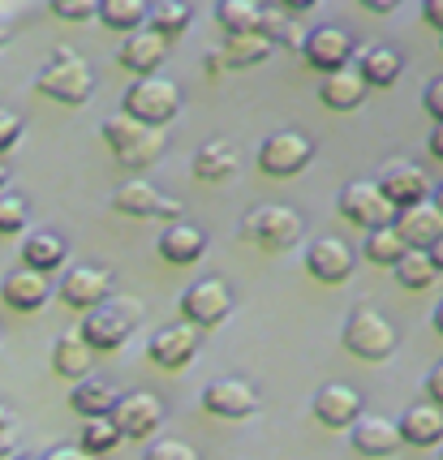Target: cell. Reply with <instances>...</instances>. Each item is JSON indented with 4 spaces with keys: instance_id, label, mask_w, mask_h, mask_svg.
Returning <instances> with one entry per match:
<instances>
[{
    "instance_id": "obj_1",
    "label": "cell",
    "mask_w": 443,
    "mask_h": 460,
    "mask_svg": "<svg viewBox=\"0 0 443 460\" xmlns=\"http://www.w3.org/2000/svg\"><path fill=\"white\" fill-rule=\"evenodd\" d=\"M100 138L108 142V151L117 155V164H121L125 172H146L164 155V129L138 125L134 117H125V112L103 117Z\"/></svg>"
},
{
    "instance_id": "obj_2",
    "label": "cell",
    "mask_w": 443,
    "mask_h": 460,
    "mask_svg": "<svg viewBox=\"0 0 443 460\" xmlns=\"http://www.w3.org/2000/svg\"><path fill=\"white\" fill-rule=\"evenodd\" d=\"M138 323H142V301L138 297H117V293H112L103 305H95V310L82 319L78 336L91 353H117V349L134 336Z\"/></svg>"
},
{
    "instance_id": "obj_3",
    "label": "cell",
    "mask_w": 443,
    "mask_h": 460,
    "mask_svg": "<svg viewBox=\"0 0 443 460\" xmlns=\"http://www.w3.org/2000/svg\"><path fill=\"white\" fill-rule=\"evenodd\" d=\"M35 91L65 103V108H82L91 100V91H95V74H91V65L74 48H57L52 57L43 60L40 74H35Z\"/></svg>"
},
{
    "instance_id": "obj_4",
    "label": "cell",
    "mask_w": 443,
    "mask_h": 460,
    "mask_svg": "<svg viewBox=\"0 0 443 460\" xmlns=\"http://www.w3.org/2000/svg\"><path fill=\"white\" fill-rule=\"evenodd\" d=\"M125 117H134L138 125H151V129H164L168 120L182 112V86L164 74H151V78H134V86L125 91Z\"/></svg>"
},
{
    "instance_id": "obj_5",
    "label": "cell",
    "mask_w": 443,
    "mask_h": 460,
    "mask_svg": "<svg viewBox=\"0 0 443 460\" xmlns=\"http://www.w3.org/2000/svg\"><path fill=\"white\" fill-rule=\"evenodd\" d=\"M245 241H254L259 250H288L297 245L306 233V220L293 211V207H280V202H262V207H250L242 220Z\"/></svg>"
},
{
    "instance_id": "obj_6",
    "label": "cell",
    "mask_w": 443,
    "mask_h": 460,
    "mask_svg": "<svg viewBox=\"0 0 443 460\" xmlns=\"http://www.w3.org/2000/svg\"><path fill=\"white\" fill-rule=\"evenodd\" d=\"M341 341L358 361H387L396 353V332H392V323L383 319L379 310H370V305H358V310L344 319Z\"/></svg>"
},
{
    "instance_id": "obj_7",
    "label": "cell",
    "mask_w": 443,
    "mask_h": 460,
    "mask_svg": "<svg viewBox=\"0 0 443 460\" xmlns=\"http://www.w3.org/2000/svg\"><path fill=\"white\" fill-rule=\"evenodd\" d=\"M315 160V142L306 138L302 129H280V134H271V138L259 146V172L262 177H297L306 172Z\"/></svg>"
},
{
    "instance_id": "obj_8",
    "label": "cell",
    "mask_w": 443,
    "mask_h": 460,
    "mask_svg": "<svg viewBox=\"0 0 443 460\" xmlns=\"http://www.w3.org/2000/svg\"><path fill=\"white\" fill-rule=\"evenodd\" d=\"M233 310V288L220 280V276H202L182 293V319L202 332V327H220Z\"/></svg>"
},
{
    "instance_id": "obj_9",
    "label": "cell",
    "mask_w": 443,
    "mask_h": 460,
    "mask_svg": "<svg viewBox=\"0 0 443 460\" xmlns=\"http://www.w3.org/2000/svg\"><path fill=\"white\" fill-rule=\"evenodd\" d=\"M341 216L349 224H358L362 233H375V228H387V224H396V207L379 194V185L375 181H349L341 190Z\"/></svg>"
},
{
    "instance_id": "obj_10",
    "label": "cell",
    "mask_w": 443,
    "mask_h": 460,
    "mask_svg": "<svg viewBox=\"0 0 443 460\" xmlns=\"http://www.w3.org/2000/svg\"><path fill=\"white\" fill-rule=\"evenodd\" d=\"M112 207L121 211V216H134V220H182V202L173 199V194H164L155 190L151 181H125L117 185V194H112Z\"/></svg>"
},
{
    "instance_id": "obj_11",
    "label": "cell",
    "mask_w": 443,
    "mask_h": 460,
    "mask_svg": "<svg viewBox=\"0 0 443 460\" xmlns=\"http://www.w3.org/2000/svg\"><path fill=\"white\" fill-rule=\"evenodd\" d=\"M353 57H358V43H353V35L341 31V26H315V31H306L302 60L310 69H319L323 78L336 74V69H349Z\"/></svg>"
},
{
    "instance_id": "obj_12",
    "label": "cell",
    "mask_w": 443,
    "mask_h": 460,
    "mask_svg": "<svg viewBox=\"0 0 443 460\" xmlns=\"http://www.w3.org/2000/svg\"><path fill=\"white\" fill-rule=\"evenodd\" d=\"M108 418L121 430V439H151L164 426V404L151 392H125V396H117Z\"/></svg>"
},
{
    "instance_id": "obj_13",
    "label": "cell",
    "mask_w": 443,
    "mask_h": 460,
    "mask_svg": "<svg viewBox=\"0 0 443 460\" xmlns=\"http://www.w3.org/2000/svg\"><path fill=\"white\" fill-rule=\"evenodd\" d=\"M375 185H379V194L392 202L396 211H404V207H413V202L430 199V177H426L413 160H387L379 168Z\"/></svg>"
},
{
    "instance_id": "obj_14",
    "label": "cell",
    "mask_w": 443,
    "mask_h": 460,
    "mask_svg": "<svg viewBox=\"0 0 443 460\" xmlns=\"http://www.w3.org/2000/svg\"><path fill=\"white\" fill-rule=\"evenodd\" d=\"M112 297V271L108 267H91V262H82V267H69L61 280V301L69 310H95L103 301Z\"/></svg>"
},
{
    "instance_id": "obj_15",
    "label": "cell",
    "mask_w": 443,
    "mask_h": 460,
    "mask_svg": "<svg viewBox=\"0 0 443 460\" xmlns=\"http://www.w3.org/2000/svg\"><path fill=\"white\" fill-rule=\"evenodd\" d=\"M353 267H358V254L349 250V241L332 237V233L306 245V271L319 284H344L353 276Z\"/></svg>"
},
{
    "instance_id": "obj_16",
    "label": "cell",
    "mask_w": 443,
    "mask_h": 460,
    "mask_svg": "<svg viewBox=\"0 0 443 460\" xmlns=\"http://www.w3.org/2000/svg\"><path fill=\"white\" fill-rule=\"evenodd\" d=\"M202 409H207L211 418L242 421L259 409V392H254L245 379H216V383L202 387Z\"/></svg>"
},
{
    "instance_id": "obj_17",
    "label": "cell",
    "mask_w": 443,
    "mask_h": 460,
    "mask_svg": "<svg viewBox=\"0 0 443 460\" xmlns=\"http://www.w3.org/2000/svg\"><path fill=\"white\" fill-rule=\"evenodd\" d=\"M146 358L155 361L160 370H185L190 361L199 358V332L190 323H173V327H160L151 344H146Z\"/></svg>"
},
{
    "instance_id": "obj_18",
    "label": "cell",
    "mask_w": 443,
    "mask_h": 460,
    "mask_svg": "<svg viewBox=\"0 0 443 460\" xmlns=\"http://www.w3.org/2000/svg\"><path fill=\"white\" fill-rule=\"evenodd\" d=\"M48 297H52V280L40 276V271H31V267H13V271L0 280V301H4L9 310H18V314L43 310Z\"/></svg>"
},
{
    "instance_id": "obj_19",
    "label": "cell",
    "mask_w": 443,
    "mask_h": 460,
    "mask_svg": "<svg viewBox=\"0 0 443 460\" xmlns=\"http://www.w3.org/2000/svg\"><path fill=\"white\" fill-rule=\"evenodd\" d=\"M396 237L404 241V250H430L435 241L443 237V216L435 211V202H413V207H404L396 211Z\"/></svg>"
},
{
    "instance_id": "obj_20",
    "label": "cell",
    "mask_w": 443,
    "mask_h": 460,
    "mask_svg": "<svg viewBox=\"0 0 443 460\" xmlns=\"http://www.w3.org/2000/svg\"><path fill=\"white\" fill-rule=\"evenodd\" d=\"M315 418H319V426H327V430H349L353 421L362 418V396L353 392V387H344V383H327V387H319L315 392Z\"/></svg>"
},
{
    "instance_id": "obj_21",
    "label": "cell",
    "mask_w": 443,
    "mask_h": 460,
    "mask_svg": "<svg viewBox=\"0 0 443 460\" xmlns=\"http://www.w3.org/2000/svg\"><path fill=\"white\" fill-rule=\"evenodd\" d=\"M276 48L262 40V35H237V40H224L216 52H207V69L224 74V69H254L271 57Z\"/></svg>"
},
{
    "instance_id": "obj_22",
    "label": "cell",
    "mask_w": 443,
    "mask_h": 460,
    "mask_svg": "<svg viewBox=\"0 0 443 460\" xmlns=\"http://www.w3.org/2000/svg\"><path fill=\"white\" fill-rule=\"evenodd\" d=\"M349 430H353V447L370 460H383V456H396V452H401V430H396L392 418L370 413V418H358Z\"/></svg>"
},
{
    "instance_id": "obj_23",
    "label": "cell",
    "mask_w": 443,
    "mask_h": 460,
    "mask_svg": "<svg viewBox=\"0 0 443 460\" xmlns=\"http://www.w3.org/2000/svg\"><path fill=\"white\" fill-rule=\"evenodd\" d=\"M164 57H168V43H164L160 35H151V31H134V35H125L121 52H117L121 69H129L134 78H151V74L164 65Z\"/></svg>"
},
{
    "instance_id": "obj_24",
    "label": "cell",
    "mask_w": 443,
    "mask_h": 460,
    "mask_svg": "<svg viewBox=\"0 0 443 460\" xmlns=\"http://www.w3.org/2000/svg\"><path fill=\"white\" fill-rule=\"evenodd\" d=\"M207 254V233H202L199 224H168L160 237V259L173 262V267H190V262H199Z\"/></svg>"
},
{
    "instance_id": "obj_25",
    "label": "cell",
    "mask_w": 443,
    "mask_h": 460,
    "mask_svg": "<svg viewBox=\"0 0 443 460\" xmlns=\"http://www.w3.org/2000/svg\"><path fill=\"white\" fill-rule=\"evenodd\" d=\"M237 168H242V155H237V146L233 142H202L199 155H194V177L207 181V185H220V181H233L237 177Z\"/></svg>"
},
{
    "instance_id": "obj_26",
    "label": "cell",
    "mask_w": 443,
    "mask_h": 460,
    "mask_svg": "<svg viewBox=\"0 0 443 460\" xmlns=\"http://www.w3.org/2000/svg\"><path fill=\"white\" fill-rule=\"evenodd\" d=\"M401 443H409V447H435V443H443V409H435V404H409L401 418Z\"/></svg>"
},
{
    "instance_id": "obj_27",
    "label": "cell",
    "mask_w": 443,
    "mask_h": 460,
    "mask_svg": "<svg viewBox=\"0 0 443 460\" xmlns=\"http://www.w3.org/2000/svg\"><path fill=\"white\" fill-rule=\"evenodd\" d=\"M117 387L112 379H103V375H86V379L74 383V392H69V409L82 413V418H103V413H112V404H117Z\"/></svg>"
},
{
    "instance_id": "obj_28",
    "label": "cell",
    "mask_w": 443,
    "mask_h": 460,
    "mask_svg": "<svg viewBox=\"0 0 443 460\" xmlns=\"http://www.w3.org/2000/svg\"><path fill=\"white\" fill-rule=\"evenodd\" d=\"M65 259H69V245H65V237H57V233H31V237L22 241V267H31V271H40V276L61 271Z\"/></svg>"
},
{
    "instance_id": "obj_29",
    "label": "cell",
    "mask_w": 443,
    "mask_h": 460,
    "mask_svg": "<svg viewBox=\"0 0 443 460\" xmlns=\"http://www.w3.org/2000/svg\"><path fill=\"white\" fill-rule=\"evenodd\" d=\"M353 60H358V78H362L366 86H379V91L396 86L404 74L401 52H392V48H362Z\"/></svg>"
},
{
    "instance_id": "obj_30",
    "label": "cell",
    "mask_w": 443,
    "mask_h": 460,
    "mask_svg": "<svg viewBox=\"0 0 443 460\" xmlns=\"http://www.w3.org/2000/svg\"><path fill=\"white\" fill-rule=\"evenodd\" d=\"M319 100H323V108H332V112H353V108H362V100H366V82L358 78V69H336V74L323 78Z\"/></svg>"
},
{
    "instance_id": "obj_31",
    "label": "cell",
    "mask_w": 443,
    "mask_h": 460,
    "mask_svg": "<svg viewBox=\"0 0 443 460\" xmlns=\"http://www.w3.org/2000/svg\"><path fill=\"white\" fill-rule=\"evenodd\" d=\"M52 370H57L61 379H74V383L91 375V349L82 344L78 332L57 336V344H52Z\"/></svg>"
},
{
    "instance_id": "obj_32",
    "label": "cell",
    "mask_w": 443,
    "mask_h": 460,
    "mask_svg": "<svg viewBox=\"0 0 443 460\" xmlns=\"http://www.w3.org/2000/svg\"><path fill=\"white\" fill-rule=\"evenodd\" d=\"M190 4L182 0H160V4H146V26L142 31H151V35H160L164 43H173L177 35H185V26H190Z\"/></svg>"
},
{
    "instance_id": "obj_33",
    "label": "cell",
    "mask_w": 443,
    "mask_h": 460,
    "mask_svg": "<svg viewBox=\"0 0 443 460\" xmlns=\"http://www.w3.org/2000/svg\"><path fill=\"white\" fill-rule=\"evenodd\" d=\"M95 18H100L108 31L134 35V31L146 26V0H100V4H95Z\"/></svg>"
},
{
    "instance_id": "obj_34",
    "label": "cell",
    "mask_w": 443,
    "mask_h": 460,
    "mask_svg": "<svg viewBox=\"0 0 443 460\" xmlns=\"http://www.w3.org/2000/svg\"><path fill=\"white\" fill-rule=\"evenodd\" d=\"M259 4L254 0H220L216 4V22H220L224 40H237V35H259Z\"/></svg>"
},
{
    "instance_id": "obj_35",
    "label": "cell",
    "mask_w": 443,
    "mask_h": 460,
    "mask_svg": "<svg viewBox=\"0 0 443 460\" xmlns=\"http://www.w3.org/2000/svg\"><path fill=\"white\" fill-rule=\"evenodd\" d=\"M259 35L271 48H302V40H306V31H302V22L297 18H288L284 9H262L259 13Z\"/></svg>"
},
{
    "instance_id": "obj_36",
    "label": "cell",
    "mask_w": 443,
    "mask_h": 460,
    "mask_svg": "<svg viewBox=\"0 0 443 460\" xmlns=\"http://www.w3.org/2000/svg\"><path fill=\"white\" fill-rule=\"evenodd\" d=\"M392 271H396V280H401L404 288H413V293H422V288H430V284L439 280V271H435V262H430L426 250H404L401 262H396Z\"/></svg>"
},
{
    "instance_id": "obj_37",
    "label": "cell",
    "mask_w": 443,
    "mask_h": 460,
    "mask_svg": "<svg viewBox=\"0 0 443 460\" xmlns=\"http://www.w3.org/2000/svg\"><path fill=\"white\" fill-rule=\"evenodd\" d=\"M86 456H108V452H117L121 447V430L112 426V418L103 413V418H86V426H82V443H78Z\"/></svg>"
},
{
    "instance_id": "obj_38",
    "label": "cell",
    "mask_w": 443,
    "mask_h": 460,
    "mask_svg": "<svg viewBox=\"0 0 443 460\" xmlns=\"http://www.w3.org/2000/svg\"><path fill=\"white\" fill-rule=\"evenodd\" d=\"M366 259L375 262V267H396L404 254V241L396 237V228L387 224V228H375V233H366Z\"/></svg>"
},
{
    "instance_id": "obj_39",
    "label": "cell",
    "mask_w": 443,
    "mask_h": 460,
    "mask_svg": "<svg viewBox=\"0 0 443 460\" xmlns=\"http://www.w3.org/2000/svg\"><path fill=\"white\" fill-rule=\"evenodd\" d=\"M26 220H31V207H26V199L22 194H0V237H18L22 228H26Z\"/></svg>"
},
{
    "instance_id": "obj_40",
    "label": "cell",
    "mask_w": 443,
    "mask_h": 460,
    "mask_svg": "<svg viewBox=\"0 0 443 460\" xmlns=\"http://www.w3.org/2000/svg\"><path fill=\"white\" fill-rule=\"evenodd\" d=\"M142 460H202V456H199V447H190L182 439H160L142 452Z\"/></svg>"
},
{
    "instance_id": "obj_41",
    "label": "cell",
    "mask_w": 443,
    "mask_h": 460,
    "mask_svg": "<svg viewBox=\"0 0 443 460\" xmlns=\"http://www.w3.org/2000/svg\"><path fill=\"white\" fill-rule=\"evenodd\" d=\"M52 13L65 22H91L95 18V0H52Z\"/></svg>"
},
{
    "instance_id": "obj_42",
    "label": "cell",
    "mask_w": 443,
    "mask_h": 460,
    "mask_svg": "<svg viewBox=\"0 0 443 460\" xmlns=\"http://www.w3.org/2000/svg\"><path fill=\"white\" fill-rule=\"evenodd\" d=\"M13 447H18V418L9 404H0V460L13 456Z\"/></svg>"
},
{
    "instance_id": "obj_43",
    "label": "cell",
    "mask_w": 443,
    "mask_h": 460,
    "mask_svg": "<svg viewBox=\"0 0 443 460\" xmlns=\"http://www.w3.org/2000/svg\"><path fill=\"white\" fill-rule=\"evenodd\" d=\"M18 138H22V117L13 112V108H0V155L13 151Z\"/></svg>"
},
{
    "instance_id": "obj_44",
    "label": "cell",
    "mask_w": 443,
    "mask_h": 460,
    "mask_svg": "<svg viewBox=\"0 0 443 460\" xmlns=\"http://www.w3.org/2000/svg\"><path fill=\"white\" fill-rule=\"evenodd\" d=\"M422 103H426V112L435 117V125H443V78H435L430 86L422 91Z\"/></svg>"
},
{
    "instance_id": "obj_45",
    "label": "cell",
    "mask_w": 443,
    "mask_h": 460,
    "mask_svg": "<svg viewBox=\"0 0 443 460\" xmlns=\"http://www.w3.org/2000/svg\"><path fill=\"white\" fill-rule=\"evenodd\" d=\"M426 396L435 409H443V361H435V370L426 375Z\"/></svg>"
},
{
    "instance_id": "obj_46",
    "label": "cell",
    "mask_w": 443,
    "mask_h": 460,
    "mask_svg": "<svg viewBox=\"0 0 443 460\" xmlns=\"http://www.w3.org/2000/svg\"><path fill=\"white\" fill-rule=\"evenodd\" d=\"M422 18H426V26H435L443 35V0H426L422 4Z\"/></svg>"
},
{
    "instance_id": "obj_47",
    "label": "cell",
    "mask_w": 443,
    "mask_h": 460,
    "mask_svg": "<svg viewBox=\"0 0 443 460\" xmlns=\"http://www.w3.org/2000/svg\"><path fill=\"white\" fill-rule=\"evenodd\" d=\"M40 460H91L82 447H52L48 456H40Z\"/></svg>"
},
{
    "instance_id": "obj_48",
    "label": "cell",
    "mask_w": 443,
    "mask_h": 460,
    "mask_svg": "<svg viewBox=\"0 0 443 460\" xmlns=\"http://www.w3.org/2000/svg\"><path fill=\"white\" fill-rule=\"evenodd\" d=\"M426 151H430V155L443 164V125H435V129H430V138H426Z\"/></svg>"
},
{
    "instance_id": "obj_49",
    "label": "cell",
    "mask_w": 443,
    "mask_h": 460,
    "mask_svg": "<svg viewBox=\"0 0 443 460\" xmlns=\"http://www.w3.org/2000/svg\"><path fill=\"white\" fill-rule=\"evenodd\" d=\"M362 9H370V13H392L396 4H392V0H362Z\"/></svg>"
},
{
    "instance_id": "obj_50",
    "label": "cell",
    "mask_w": 443,
    "mask_h": 460,
    "mask_svg": "<svg viewBox=\"0 0 443 460\" xmlns=\"http://www.w3.org/2000/svg\"><path fill=\"white\" fill-rule=\"evenodd\" d=\"M426 254H430V262H435V271H443V237L435 241V245H430Z\"/></svg>"
},
{
    "instance_id": "obj_51",
    "label": "cell",
    "mask_w": 443,
    "mask_h": 460,
    "mask_svg": "<svg viewBox=\"0 0 443 460\" xmlns=\"http://www.w3.org/2000/svg\"><path fill=\"white\" fill-rule=\"evenodd\" d=\"M4 190H9V168L0 164V194H4Z\"/></svg>"
},
{
    "instance_id": "obj_52",
    "label": "cell",
    "mask_w": 443,
    "mask_h": 460,
    "mask_svg": "<svg viewBox=\"0 0 443 460\" xmlns=\"http://www.w3.org/2000/svg\"><path fill=\"white\" fill-rule=\"evenodd\" d=\"M430 202H435V211H439V216H443V185H439V190H435V199H430Z\"/></svg>"
},
{
    "instance_id": "obj_53",
    "label": "cell",
    "mask_w": 443,
    "mask_h": 460,
    "mask_svg": "<svg viewBox=\"0 0 443 460\" xmlns=\"http://www.w3.org/2000/svg\"><path fill=\"white\" fill-rule=\"evenodd\" d=\"M435 332L443 336V301H439V310H435Z\"/></svg>"
},
{
    "instance_id": "obj_54",
    "label": "cell",
    "mask_w": 443,
    "mask_h": 460,
    "mask_svg": "<svg viewBox=\"0 0 443 460\" xmlns=\"http://www.w3.org/2000/svg\"><path fill=\"white\" fill-rule=\"evenodd\" d=\"M4 43H9V35H4V26H0V48H4Z\"/></svg>"
},
{
    "instance_id": "obj_55",
    "label": "cell",
    "mask_w": 443,
    "mask_h": 460,
    "mask_svg": "<svg viewBox=\"0 0 443 460\" xmlns=\"http://www.w3.org/2000/svg\"><path fill=\"white\" fill-rule=\"evenodd\" d=\"M9 460H40V456H9Z\"/></svg>"
},
{
    "instance_id": "obj_56",
    "label": "cell",
    "mask_w": 443,
    "mask_h": 460,
    "mask_svg": "<svg viewBox=\"0 0 443 460\" xmlns=\"http://www.w3.org/2000/svg\"><path fill=\"white\" fill-rule=\"evenodd\" d=\"M439 48H443V35H439Z\"/></svg>"
}]
</instances>
